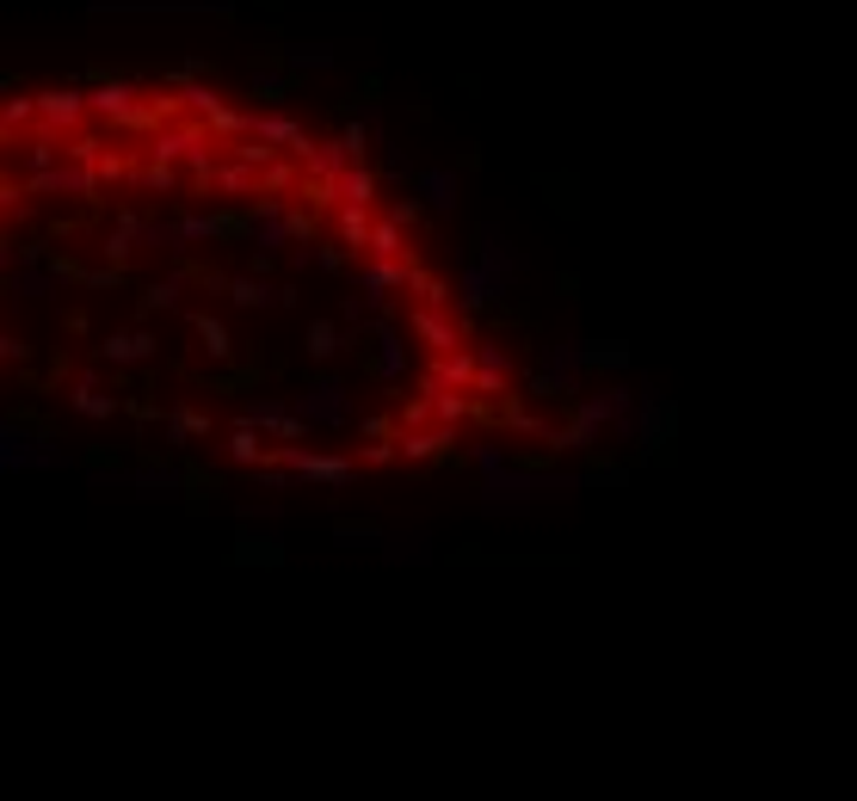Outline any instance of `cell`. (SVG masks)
Returning a JSON list of instances; mask_svg holds the SVG:
<instances>
[{
    "label": "cell",
    "instance_id": "obj_23",
    "mask_svg": "<svg viewBox=\"0 0 857 801\" xmlns=\"http://www.w3.org/2000/svg\"><path fill=\"white\" fill-rule=\"evenodd\" d=\"M204 130H210V142H242V136H247V111L216 106L210 118H204Z\"/></svg>",
    "mask_w": 857,
    "mask_h": 801
},
{
    "label": "cell",
    "instance_id": "obj_19",
    "mask_svg": "<svg viewBox=\"0 0 857 801\" xmlns=\"http://www.w3.org/2000/svg\"><path fill=\"white\" fill-rule=\"evenodd\" d=\"M0 123H7L13 136L38 123V99H31V87H13V93H0Z\"/></svg>",
    "mask_w": 857,
    "mask_h": 801
},
{
    "label": "cell",
    "instance_id": "obj_13",
    "mask_svg": "<svg viewBox=\"0 0 857 801\" xmlns=\"http://www.w3.org/2000/svg\"><path fill=\"white\" fill-rule=\"evenodd\" d=\"M407 254H414V247H407V222H395V216H376L364 259H407Z\"/></svg>",
    "mask_w": 857,
    "mask_h": 801
},
{
    "label": "cell",
    "instance_id": "obj_27",
    "mask_svg": "<svg viewBox=\"0 0 857 801\" xmlns=\"http://www.w3.org/2000/svg\"><path fill=\"white\" fill-rule=\"evenodd\" d=\"M142 315H161V308H174L179 303V278H161V284H142Z\"/></svg>",
    "mask_w": 857,
    "mask_h": 801
},
{
    "label": "cell",
    "instance_id": "obj_11",
    "mask_svg": "<svg viewBox=\"0 0 857 801\" xmlns=\"http://www.w3.org/2000/svg\"><path fill=\"white\" fill-rule=\"evenodd\" d=\"M247 419H254L259 432H272L278 444H303L308 438V426L290 414V407H278V400H254V407H247Z\"/></svg>",
    "mask_w": 857,
    "mask_h": 801
},
{
    "label": "cell",
    "instance_id": "obj_4",
    "mask_svg": "<svg viewBox=\"0 0 857 801\" xmlns=\"http://www.w3.org/2000/svg\"><path fill=\"white\" fill-rule=\"evenodd\" d=\"M407 334L420 339V346L439 358V352H456V346H470L463 339V327H456V315L451 308H432V303H414V315H407Z\"/></svg>",
    "mask_w": 857,
    "mask_h": 801
},
{
    "label": "cell",
    "instance_id": "obj_17",
    "mask_svg": "<svg viewBox=\"0 0 857 801\" xmlns=\"http://www.w3.org/2000/svg\"><path fill=\"white\" fill-rule=\"evenodd\" d=\"M210 198H254V167H242L235 155H228V160H216Z\"/></svg>",
    "mask_w": 857,
    "mask_h": 801
},
{
    "label": "cell",
    "instance_id": "obj_18",
    "mask_svg": "<svg viewBox=\"0 0 857 801\" xmlns=\"http://www.w3.org/2000/svg\"><path fill=\"white\" fill-rule=\"evenodd\" d=\"M303 346H308V358H339V352H346V327H339V320H308V339H303Z\"/></svg>",
    "mask_w": 857,
    "mask_h": 801
},
{
    "label": "cell",
    "instance_id": "obj_1",
    "mask_svg": "<svg viewBox=\"0 0 857 801\" xmlns=\"http://www.w3.org/2000/svg\"><path fill=\"white\" fill-rule=\"evenodd\" d=\"M26 468H62L50 426H19V419H0V475H26Z\"/></svg>",
    "mask_w": 857,
    "mask_h": 801
},
{
    "label": "cell",
    "instance_id": "obj_34",
    "mask_svg": "<svg viewBox=\"0 0 857 801\" xmlns=\"http://www.w3.org/2000/svg\"><path fill=\"white\" fill-rule=\"evenodd\" d=\"M19 358H26V346L13 334H0V364H19Z\"/></svg>",
    "mask_w": 857,
    "mask_h": 801
},
{
    "label": "cell",
    "instance_id": "obj_16",
    "mask_svg": "<svg viewBox=\"0 0 857 801\" xmlns=\"http://www.w3.org/2000/svg\"><path fill=\"white\" fill-rule=\"evenodd\" d=\"M186 320H191V334L204 339V352H210L216 364H223V358H235V339H228V327H223V320L210 315V308H191Z\"/></svg>",
    "mask_w": 857,
    "mask_h": 801
},
{
    "label": "cell",
    "instance_id": "obj_24",
    "mask_svg": "<svg viewBox=\"0 0 857 801\" xmlns=\"http://www.w3.org/2000/svg\"><path fill=\"white\" fill-rule=\"evenodd\" d=\"M228 303L235 308H266V303H278V290H272L266 278H228Z\"/></svg>",
    "mask_w": 857,
    "mask_h": 801
},
{
    "label": "cell",
    "instance_id": "obj_26",
    "mask_svg": "<svg viewBox=\"0 0 857 801\" xmlns=\"http://www.w3.org/2000/svg\"><path fill=\"white\" fill-rule=\"evenodd\" d=\"M56 284H62L56 271H38V266H31V271H19V278L7 284V296H56Z\"/></svg>",
    "mask_w": 857,
    "mask_h": 801
},
{
    "label": "cell",
    "instance_id": "obj_3",
    "mask_svg": "<svg viewBox=\"0 0 857 801\" xmlns=\"http://www.w3.org/2000/svg\"><path fill=\"white\" fill-rule=\"evenodd\" d=\"M296 419H303V426L346 432V426H352V395H346L339 383H327V376H322V383H315L303 400H296Z\"/></svg>",
    "mask_w": 857,
    "mask_h": 801
},
{
    "label": "cell",
    "instance_id": "obj_29",
    "mask_svg": "<svg viewBox=\"0 0 857 801\" xmlns=\"http://www.w3.org/2000/svg\"><path fill=\"white\" fill-rule=\"evenodd\" d=\"M75 284H87V290H124V271L118 266H81Z\"/></svg>",
    "mask_w": 857,
    "mask_h": 801
},
{
    "label": "cell",
    "instance_id": "obj_7",
    "mask_svg": "<svg viewBox=\"0 0 857 801\" xmlns=\"http://www.w3.org/2000/svg\"><path fill=\"white\" fill-rule=\"evenodd\" d=\"M155 352H161V339L148 334V327H124V334H111L99 346V364H148Z\"/></svg>",
    "mask_w": 857,
    "mask_h": 801
},
{
    "label": "cell",
    "instance_id": "obj_25",
    "mask_svg": "<svg viewBox=\"0 0 857 801\" xmlns=\"http://www.w3.org/2000/svg\"><path fill=\"white\" fill-rule=\"evenodd\" d=\"M136 186L161 191V198H174V191H186V179L174 174V167H161V160H148V167H136Z\"/></svg>",
    "mask_w": 857,
    "mask_h": 801
},
{
    "label": "cell",
    "instance_id": "obj_28",
    "mask_svg": "<svg viewBox=\"0 0 857 801\" xmlns=\"http://www.w3.org/2000/svg\"><path fill=\"white\" fill-rule=\"evenodd\" d=\"M420 191H426V204H439V210H451V204H456V179L451 174H426V179H420Z\"/></svg>",
    "mask_w": 857,
    "mask_h": 801
},
{
    "label": "cell",
    "instance_id": "obj_15",
    "mask_svg": "<svg viewBox=\"0 0 857 801\" xmlns=\"http://www.w3.org/2000/svg\"><path fill=\"white\" fill-rule=\"evenodd\" d=\"M228 463H242V468H259L266 463V438H259V426L254 419H235V426H228Z\"/></svg>",
    "mask_w": 857,
    "mask_h": 801
},
{
    "label": "cell",
    "instance_id": "obj_12",
    "mask_svg": "<svg viewBox=\"0 0 857 801\" xmlns=\"http://www.w3.org/2000/svg\"><path fill=\"white\" fill-rule=\"evenodd\" d=\"M371 370L383 376V383H402L407 376V339L388 327V320H376V358H371Z\"/></svg>",
    "mask_w": 857,
    "mask_h": 801
},
{
    "label": "cell",
    "instance_id": "obj_14",
    "mask_svg": "<svg viewBox=\"0 0 857 801\" xmlns=\"http://www.w3.org/2000/svg\"><path fill=\"white\" fill-rule=\"evenodd\" d=\"M136 487V494L142 500H174L179 487H186V475H179V468H161V463H148V468H130V475H124Z\"/></svg>",
    "mask_w": 857,
    "mask_h": 801
},
{
    "label": "cell",
    "instance_id": "obj_35",
    "mask_svg": "<svg viewBox=\"0 0 857 801\" xmlns=\"http://www.w3.org/2000/svg\"><path fill=\"white\" fill-rule=\"evenodd\" d=\"M13 266V240H7V228H0V271Z\"/></svg>",
    "mask_w": 857,
    "mask_h": 801
},
{
    "label": "cell",
    "instance_id": "obj_10",
    "mask_svg": "<svg viewBox=\"0 0 857 801\" xmlns=\"http://www.w3.org/2000/svg\"><path fill=\"white\" fill-rule=\"evenodd\" d=\"M376 204H339L334 210V240L346 247V254H364L371 247V222H376Z\"/></svg>",
    "mask_w": 857,
    "mask_h": 801
},
{
    "label": "cell",
    "instance_id": "obj_33",
    "mask_svg": "<svg viewBox=\"0 0 857 801\" xmlns=\"http://www.w3.org/2000/svg\"><path fill=\"white\" fill-rule=\"evenodd\" d=\"M296 87V75H254V93L259 99H284Z\"/></svg>",
    "mask_w": 857,
    "mask_h": 801
},
{
    "label": "cell",
    "instance_id": "obj_20",
    "mask_svg": "<svg viewBox=\"0 0 857 801\" xmlns=\"http://www.w3.org/2000/svg\"><path fill=\"white\" fill-rule=\"evenodd\" d=\"M210 414H198V407H174L167 414V444H191V438H210Z\"/></svg>",
    "mask_w": 857,
    "mask_h": 801
},
{
    "label": "cell",
    "instance_id": "obj_31",
    "mask_svg": "<svg viewBox=\"0 0 857 801\" xmlns=\"http://www.w3.org/2000/svg\"><path fill=\"white\" fill-rule=\"evenodd\" d=\"M118 130H130V136H155V130H161V118H155V106H136V111H124V118H118Z\"/></svg>",
    "mask_w": 857,
    "mask_h": 801
},
{
    "label": "cell",
    "instance_id": "obj_32",
    "mask_svg": "<svg viewBox=\"0 0 857 801\" xmlns=\"http://www.w3.org/2000/svg\"><path fill=\"white\" fill-rule=\"evenodd\" d=\"M235 561H278V543H272V536H242Z\"/></svg>",
    "mask_w": 857,
    "mask_h": 801
},
{
    "label": "cell",
    "instance_id": "obj_22",
    "mask_svg": "<svg viewBox=\"0 0 857 801\" xmlns=\"http://www.w3.org/2000/svg\"><path fill=\"white\" fill-rule=\"evenodd\" d=\"M99 155H106L99 130H93V136H87V130H68V136H62V160H68V167H99Z\"/></svg>",
    "mask_w": 857,
    "mask_h": 801
},
{
    "label": "cell",
    "instance_id": "obj_21",
    "mask_svg": "<svg viewBox=\"0 0 857 801\" xmlns=\"http://www.w3.org/2000/svg\"><path fill=\"white\" fill-rule=\"evenodd\" d=\"M191 186V198H210V179H216V155H210V142H198L186 155V174H179Z\"/></svg>",
    "mask_w": 857,
    "mask_h": 801
},
{
    "label": "cell",
    "instance_id": "obj_9",
    "mask_svg": "<svg viewBox=\"0 0 857 801\" xmlns=\"http://www.w3.org/2000/svg\"><path fill=\"white\" fill-rule=\"evenodd\" d=\"M296 186H303V160H296V155H272L266 167L254 174V191H259V198H290Z\"/></svg>",
    "mask_w": 857,
    "mask_h": 801
},
{
    "label": "cell",
    "instance_id": "obj_36",
    "mask_svg": "<svg viewBox=\"0 0 857 801\" xmlns=\"http://www.w3.org/2000/svg\"><path fill=\"white\" fill-rule=\"evenodd\" d=\"M0 148H13V130H7V123H0Z\"/></svg>",
    "mask_w": 857,
    "mask_h": 801
},
{
    "label": "cell",
    "instance_id": "obj_6",
    "mask_svg": "<svg viewBox=\"0 0 857 801\" xmlns=\"http://www.w3.org/2000/svg\"><path fill=\"white\" fill-rule=\"evenodd\" d=\"M93 13H228V0H87Z\"/></svg>",
    "mask_w": 857,
    "mask_h": 801
},
{
    "label": "cell",
    "instance_id": "obj_8",
    "mask_svg": "<svg viewBox=\"0 0 857 801\" xmlns=\"http://www.w3.org/2000/svg\"><path fill=\"white\" fill-rule=\"evenodd\" d=\"M68 407H75L81 419H111V414H118V400L99 388V370H81L75 383H68Z\"/></svg>",
    "mask_w": 857,
    "mask_h": 801
},
{
    "label": "cell",
    "instance_id": "obj_30",
    "mask_svg": "<svg viewBox=\"0 0 857 801\" xmlns=\"http://www.w3.org/2000/svg\"><path fill=\"white\" fill-rule=\"evenodd\" d=\"M327 62H334V56H327L322 43H303V50H284V68H290V75H296V68H327Z\"/></svg>",
    "mask_w": 857,
    "mask_h": 801
},
{
    "label": "cell",
    "instance_id": "obj_5",
    "mask_svg": "<svg viewBox=\"0 0 857 801\" xmlns=\"http://www.w3.org/2000/svg\"><path fill=\"white\" fill-rule=\"evenodd\" d=\"M124 111H136V80H130V75L87 80V118H106V123H118Z\"/></svg>",
    "mask_w": 857,
    "mask_h": 801
},
{
    "label": "cell",
    "instance_id": "obj_2",
    "mask_svg": "<svg viewBox=\"0 0 857 801\" xmlns=\"http://www.w3.org/2000/svg\"><path fill=\"white\" fill-rule=\"evenodd\" d=\"M38 123L43 130H56V136H68V130H81L87 123V87H75V80H68V87H38Z\"/></svg>",
    "mask_w": 857,
    "mask_h": 801
}]
</instances>
